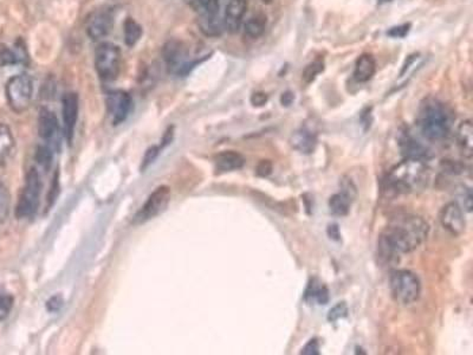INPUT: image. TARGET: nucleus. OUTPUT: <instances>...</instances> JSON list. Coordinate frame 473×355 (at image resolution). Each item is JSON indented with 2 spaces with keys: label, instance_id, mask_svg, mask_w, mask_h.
I'll list each match as a JSON object with an SVG mask.
<instances>
[{
  "label": "nucleus",
  "instance_id": "obj_1",
  "mask_svg": "<svg viewBox=\"0 0 473 355\" xmlns=\"http://www.w3.org/2000/svg\"><path fill=\"white\" fill-rule=\"evenodd\" d=\"M427 235L428 224L422 217L399 214L378 237V255L385 262H394L419 248Z\"/></svg>",
  "mask_w": 473,
  "mask_h": 355
},
{
  "label": "nucleus",
  "instance_id": "obj_2",
  "mask_svg": "<svg viewBox=\"0 0 473 355\" xmlns=\"http://www.w3.org/2000/svg\"><path fill=\"white\" fill-rule=\"evenodd\" d=\"M418 125L426 139L432 141L442 140L451 129V115L438 100H426L419 111Z\"/></svg>",
  "mask_w": 473,
  "mask_h": 355
},
{
  "label": "nucleus",
  "instance_id": "obj_3",
  "mask_svg": "<svg viewBox=\"0 0 473 355\" xmlns=\"http://www.w3.org/2000/svg\"><path fill=\"white\" fill-rule=\"evenodd\" d=\"M425 174V164L406 159L390 172L387 186L395 194H408L422 184Z\"/></svg>",
  "mask_w": 473,
  "mask_h": 355
},
{
  "label": "nucleus",
  "instance_id": "obj_4",
  "mask_svg": "<svg viewBox=\"0 0 473 355\" xmlns=\"http://www.w3.org/2000/svg\"><path fill=\"white\" fill-rule=\"evenodd\" d=\"M390 292L398 303L412 304L418 301L422 284L418 276L410 270H395L390 280Z\"/></svg>",
  "mask_w": 473,
  "mask_h": 355
},
{
  "label": "nucleus",
  "instance_id": "obj_5",
  "mask_svg": "<svg viewBox=\"0 0 473 355\" xmlns=\"http://www.w3.org/2000/svg\"><path fill=\"white\" fill-rule=\"evenodd\" d=\"M40 189H42V182H40V173L35 168H31L26 174L25 184L20 192L19 200H18L16 209L17 217L20 219L30 218L37 212L38 206H40Z\"/></svg>",
  "mask_w": 473,
  "mask_h": 355
},
{
  "label": "nucleus",
  "instance_id": "obj_6",
  "mask_svg": "<svg viewBox=\"0 0 473 355\" xmlns=\"http://www.w3.org/2000/svg\"><path fill=\"white\" fill-rule=\"evenodd\" d=\"M8 106L15 113H23L26 111L32 101L33 94V83L29 75L13 76L8 79L5 88Z\"/></svg>",
  "mask_w": 473,
  "mask_h": 355
},
{
  "label": "nucleus",
  "instance_id": "obj_7",
  "mask_svg": "<svg viewBox=\"0 0 473 355\" xmlns=\"http://www.w3.org/2000/svg\"><path fill=\"white\" fill-rule=\"evenodd\" d=\"M121 52L118 45L104 42L95 52V67L103 81H113L120 72Z\"/></svg>",
  "mask_w": 473,
  "mask_h": 355
},
{
  "label": "nucleus",
  "instance_id": "obj_8",
  "mask_svg": "<svg viewBox=\"0 0 473 355\" xmlns=\"http://www.w3.org/2000/svg\"><path fill=\"white\" fill-rule=\"evenodd\" d=\"M170 191L168 187L161 186L155 189L153 194H150L146 203L143 204L141 210L135 214L133 223L136 225L143 224L146 221L153 219L159 214H161L167 206L170 204Z\"/></svg>",
  "mask_w": 473,
  "mask_h": 355
},
{
  "label": "nucleus",
  "instance_id": "obj_9",
  "mask_svg": "<svg viewBox=\"0 0 473 355\" xmlns=\"http://www.w3.org/2000/svg\"><path fill=\"white\" fill-rule=\"evenodd\" d=\"M114 25L113 12L108 8H99L91 13L87 20L88 36L91 40H101L109 35Z\"/></svg>",
  "mask_w": 473,
  "mask_h": 355
},
{
  "label": "nucleus",
  "instance_id": "obj_10",
  "mask_svg": "<svg viewBox=\"0 0 473 355\" xmlns=\"http://www.w3.org/2000/svg\"><path fill=\"white\" fill-rule=\"evenodd\" d=\"M130 106H131V97L126 91H111L106 96V111L109 114L111 123L114 125L122 123L129 115Z\"/></svg>",
  "mask_w": 473,
  "mask_h": 355
},
{
  "label": "nucleus",
  "instance_id": "obj_11",
  "mask_svg": "<svg viewBox=\"0 0 473 355\" xmlns=\"http://www.w3.org/2000/svg\"><path fill=\"white\" fill-rule=\"evenodd\" d=\"M79 96L75 93H67L62 99V118H63L64 135L70 143L75 133L76 123L79 118Z\"/></svg>",
  "mask_w": 473,
  "mask_h": 355
},
{
  "label": "nucleus",
  "instance_id": "obj_12",
  "mask_svg": "<svg viewBox=\"0 0 473 355\" xmlns=\"http://www.w3.org/2000/svg\"><path fill=\"white\" fill-rule=\"evenodd\" d=\"M439 221L447 231L456 236H459L465 230L464 214H463L460 206L458 205L456 201L449 203L442 207L439 214Z\"/></svg>",
  "mask_w": 473,
  "mask_h": 355
},
{
  "label": "nucleus",
  "instance_id": "obj_13",
  "mask_svg": "<svg viewBox=\"0 0 473 355\" xmlns=\"http://www.w3.org/2000/svg\"><path fill=\"white\" fill-rule=\"evenodd\" d=\"M186 57H187L186 47L177 40H170L163 47V58H165L166 64L175 74H179V75L187 74Z\"/></svg>",
  "mask_w": 473,
  "mask_h": 355
},
{
  "label": "nucleus",
  "instance_id": "obj_14",
  "mask_svg": "<svg viewBox=\"0 0 473 355\" xmlns=\"http://www.w3.org/2000/svg\"><path fill=\"white\" fill-rule=\"evenodd\" d=\"M248 10L246 0H230L225 10L224 24L230 33L239 31Z\"/></svg>",
  "mask_w": 473,
  "mask_h": 355
},
{
  "label": "nucleus",
  "instance_id": "obj_15",
  "mask_svg": "<svg viewBox=\"0 0 473 355\" xmlns=\"http://www.w3.org/2000/svg\"><path fill=\"white\" fill-rule=\"evenodd\" d=\"M58 129V120L56 118L55 113L49 111L47 108L40 109L38 118V133L40 138L45 141H50L57 135Z\"/></svg>",
  "mask_w": 473,
  "mask_h": 355
},
{
  "label": "nucleus",
  "instance_id": "obj_16",
  "mask_svg": "<svg viewBox=\"0 0 473 355\" xmlns=\"http://www.w3.org/2000/svg\"><path fill=\"white\" fill-rule=\"evenodd\" d=\"M290 143L294 150H298L300 153L310 154L317 146V136L312 130L302 128L291 135Z\"/></svg>",
  "mask_w": 473,
  "mask_h": 355
},
{
  "label": "nucleus",
  "instance_id": "obj_17",
  "mask_svg": "<svg viewBox=\"0 0 473 355\" xmlns=\"http://www.w3.org/2000/svg\"><path fill=\"white\" fill-rule=\"evenodd\" d=\"M199 8L202 12V20H204V29L211 30L212 32L217 31L218 16L221 11V0H197Z\"/></svg>",
  "mask_w": 473,
  "mask_h": 355
},
{
  "label": "nucleus",
  "instance_id": "obj_18",
  "mask_svg": "<svg viewBox=\"0 0 473 355\" xmlns=\"http://www.w3.org/2000/svg\"><path fill=\"white\" fill-rule=\"evenodd\" d=\"M401 152L403 157L410 160H418V161H425L430 158V152L422 146V143L412 138L410 135H405L400 142Z\"/></svg>",
  "mask_w": 473,
  "mask_h": 355
},
{
  "label": "nucleus",
  "instance_id": "obj_19",
  "mask_svg": "<svg viewBox=\"0 0 473 355\" xmlns=\"http://www.w3.org/2000/svg\"><path fill=\"white\" fill-rule=\"evenodd\" d=\"M216 168L219 172H231V171L241 170L244 166L245 159L241 154L233 152V150H226L218 154L214 159Z\"/></svg>",
  "mask_w": 473,
  "mask_h": 355
},
{
  "label": "nucleus",
  "instance_id": "obj_20",
  "mask_svg": "<svg viewBox=\"0 0 473 355\" xmlns=\"http://www.w3.org/2000/svg\"><path fill=\"white\" fill-rule=\"evenodd\" d=\"M376 71V62L374 57L368 54L360 56L355 63L354 79L356 82H368L373 79Z\"/></svg>",
  "mask_w": 473,
  "mask_h": 355
},
{
  "label": "nucleus",
  "instance_id": "obj_21",
  "mask_svg": "<svg viewBox=\"0 0 473 355\" xmlns=\"http://www.w3.org/2000/svg\"><path fill=\"white\" fill-rule=\"evenodd\" d=\"M16 141L10 127L4 123L0 125V166H4L13 154Z\"/></svg>",
  "mask_w": 473,
  "mask_h": 355
},
{
  "label": "nucleus",
  "instance_id": "obj_22",
  "mask_svg": "<svg viewBox=\"0 0 473 355\" xmlns=\"http://www.w3.org/2000/svg\"><path fill=\"white\" fill-rule=\"evenodd\" d=\"M268 26V17L264 13H255L244 24V33L250 40H258Z\"/></svg>",
  "mask_w": 473,
  "mask_h": 355
},
{
  "label": "nucleus",
  "instance_id": "obj_23",
  "mask_svg": "<svg viewBox=\"0 0 473 355\" xmlns=\"http://www.w3.org/2000/svg\"><path fill=\"white\" fill-rule=\"evenodd\" d=\"M457 142L461 153L466 158H471L473 153V128L470 121H464L458 127Z\"/></svg>",
  "mask_w": 473,
  "mask_h": 355
},
{
  "label": "nucleus",
  "instance_id": "obj_24",
  "mask_svg": "<svg viewBox=\"0 0 473 355\" xmlns=\"http://www.w3.org/2000/svg\"><path fill=\"white\" fill-rule=\"evenodd\" d=\"M304 300L307 303L317 302L319 304H327L328 301H329V290L323 283H321L319 280L314 278L307 285Z\"/></svg>",
  "mask_w": 473,
  "mask_h": 355
},
{
  "label": "nucleus",
  "instance_id": "obj_25",
  "mask_svg": "<svg viewBox=\"0 0 473 355\" xmlns=\"http://www.w3.org/2000/svg\"><path fill=\"white\" fill-rule=\"evenodd\" d=\"M353 200H354V198H351V196H348L347 194L341 191L339 194H334L329 199V210L334 216L344 217L349 213Z\"/></svg>",
  "mask_w": 473,
  "mask_h": 355
},
{
  "label": "nucleus",
  "instance_id": "obj_26",
  "mask_svg": "<svg viewBox=\"0 0 473 355\" xmlns=\"http://www.w3.org/2000/svg\"><path fill=\"white\" fill-rule=\"evenodd\" d=\"M142 36V29L134 19L128 18L125 22V42L128 47H134Z\"/></svg>",
  "mask_w": 473,
  "mask_h": 355
},
{
  "label": "nucleus",
  "instance_id": "obj_27",
  "mask_svg": "<svg viewBox=\"0 0 473 355\" xmlns=\"http://www.w3.org/2000/svg\"><path fill=\"white\" fill-rule=\"evenodd\" d=\"M11 209V196L3 180L0 179V224H3L8 217Z\"/></svg>",
  "mask_w": 473,
  "mask_h": 355
},
{
  "label": "nucleus",
  "instance_id": "obj_28",
  "mask_svg": "<svg viewBox=\"0 0 473 355\" xmlns=\"http://www.w3.org/2000/svg\"><path fill=\"white\" fill-rule=\"evenodd\" d=\"M13 307V296L5 289L0 288V322L8 319Z\"/></svg>",
  "mask_w": 473,
  "mask_h": 355
},
{
  "label": "nucleus",
  "instance_id": "obj_29",
  "mask_svg": "<svg viewBox=\"0 0 473 355\" xmlns=\"http://www.w3.org/2000/svg\"><path fill=\"white\" fill-rule=\"evenodd\" d=\"M323 61L316 59V61L307 65V68L304 69L303 74H302V79L305 83H312L323 71Z\"/></svg>",
  "mask_w": 473,
  "mask_h": 355
},
{
  "label": "nucleus",
  "instance_id": "obj_30",
  "mask_svg": "<svg viewBox=\"0 0 473 355\" xmlns=\"http://www.w3.org/2000/svg\"><path fill=\"white\" fill-rule=\"evenodd\" d=\"M35 160L40 166H43L45 170H49L52 164L51 150L47 146L38 147L35 152Z\"/></svg>",
  "mask_w": 473,
  "mask_h": 355
},
{
  "label": "nucleus",
  "instance_id": "obj_31",
  "mask_svg": "<svg viewBox=\"0 0 473 355\" xmlns=\"http://www.w3.org/2000/svg\"><path fill=\"white\" fill-rule=\"evenodd\" d=\"M348 315L347 304L344 302H339L334 307L331 308L329 313H328V321L329 322H335L337 320L343 319Z\"/></svg>",
  "mask_w": 473,
  "mask_h": 355
},
{
  "label": "nucleus",
  "instance_id": "obj_32",
  "mask_svg": "<svg viewBox=\"0 0 473 355\" xmlns=\"http://www.w3.org/2000/svg\"><path fill=\"white\" fill-rule=\"evenodd\" d=\"M160 150H161V147L160 146H152L147 150L146 154H145V157H143V160H142V171L146 170L147 167H150V166L153 164L154 160L158 158V155L160 154Z\"/></svg>",
  "mask_w": 473,
  "mask_h": 355
},
{
  "label": "nucleus",
  "instance_id": "obj_33",
  "mask_svg": "<svg viewBox=\"0 0 473 355\" xmlns=\"http://www.w3.org/2000/svg\"><path fill=\"white\" fill-rule=\"evenodd\" d=\"M17 61H18V57L15 52H12L11 49H8L5 45L0 47V62H1V64H4V65L15 64Z\"/></svg>",
  "mask_w": 473,
  "mask_h": 355
},
{
  "label": "nucleus",
  "instance_id": "obj_34",
  "mask_svg": "<svg viewBox=\"0 0 473 355\" xmlns=\"http://www.w3.org/2000/svg\"><path fill=\"white\" fill-rule=\"evenodd\" d=\"M304 355H319V341L316 339H312L309 342L304 346L303 349L300 352Z\"/></svg>",
  "mask_w": 473,
  "mask_h": 355
},
{
  "label": "nucleus",
  "instance_id": "obj_35",
  "mask_svg": "<svg viewBox=\"0 0 473 355\" xmlns=\"http://www.w3.org/2000/svg\"><path fill=\"white\" fill-rule=\"evenodd\" d=\"M256 172L259 177H268L272 172V164L268 160H262L257 166Z\"/></svg>",
  "mask_w": 473,
  "mask_h": 355
},
{
  "label": "nucleus",
  "instance_id": "obj_36",
  "mask_svg": "<svg viewBox=\"0 0 473 355\" xmlns=\"http://www.w3.org/2000/svg\"><path fill=\"white\" fill-rule=\"evenodd\" d=\"M63 306V299L62 296H52L50 300L47 301V307L50 312H58L59 309Z\"/></svg>",
  "mask_w": 473,
  "mask_h": 355
},
{
  "label": "nucleus",
  "instance_id": "obj_37",
  "mask_svg": "<svg viewBox=\"0 0 473 355\" xmlns=\"http://www.w3.org/2000/svg\"><path fill=\"white\" fill-rule=\"evenodd\" d=\"M408 31H410V25L405 24V25H400V26L392 29V30L388 32V35L400 38V37H405L406 33H408Z\"/></svg>",
  "mask_w": 473,
  "mask_h": 355
},
{
  "label": "nucleus",
  "instance_id": "obj_38",
  "mask_svg": "<svg viewBox=\"0 0 473 355\" xmlns=\"http://www.w3.org/2000/svg\"><path fill=\"white\" fill-rule=\"evenodd\" d=\"M251 102H252L253 106H264L265 103L268 102V96L264 93H256V94L252 95Z\"/></svg>",
  "mask_w": 473,
  "mask_h": 355
},
{
  "label": "nucleus",
  "instance_id": "obj_39",
  "mask_svg": "<svg viewBox=\"0 0 473 355\" xmlns=\"http://www.w3.org/2000/svg\"><path fill=\"white\" fill-rule=\"evenodd\" d=\"M328 235L330 236L331 239L339 241V237H341V235H339V226L335 224L330 225V226L328 228Z\"/></svg>",
  "mask_w": 473,
  "mask_h": 355
},
{
  "label": "nucleus",
  "instance_id": "obj_40",
  "mask_svg": "<svg viewBox=\"0 0 473 355\" xmlns=\"http://www.w3.org/2000/svg\"><path fill=\"white\" fill-rule=\"evenodd\" d=\"M380 3H388V1H392V0H378Z\"/></svg>",
  "mask_w": 473,
  "mask_h": 355
},
{
  "label": "nucleus",
  "instance_id": "obj_41",
  "mask_svg": "<svg viewBox=\"0 0 473 355\" xmlns=\"http://www.w3.org/2000/svg\"><path fill=\"white\" fill-rule=\"evenodd\" d=\"M262 1H264V3H271L272 0H262Z\"/></svg>",
  "mask_w": 473,
  "mask_h": 355
}]
</instances>
